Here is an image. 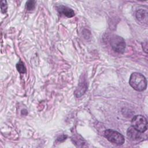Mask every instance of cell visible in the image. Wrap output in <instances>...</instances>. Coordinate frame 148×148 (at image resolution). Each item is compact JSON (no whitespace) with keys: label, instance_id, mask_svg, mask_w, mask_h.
Listing matches in <instances>:
<instances>
[{"label":"cell","instance_id":"cell-5","mask_svg":"<svg viewBox=\"0 0 148 148\" xmlns=\"http://www.w3.org/2000/svg\"><path fill=\"white\" fill-rule=\"evenodd\" d=\"M143 133L135 129L132 126L128 128L127 131V136L128 138L132 142H138L143 140Z\"/></svg>","mask_w":148,"mask_h":148},{"label":"cell","instance_id":"cell-12","mask_svg":"<svg viewBox=\"0 0 148 148\" xmlns=\"http://www.w3.org/2000/svg\"><path fill=\"white\" fill-rule=\"evenodd\" d=\"M66 138H67V136H66V135H62L59 136V137L57 138V140L61 142V141H63V140H65Z\"/></svg>","mask_w":148,"mask_h":148},{"label":"cell","instance_id":"cell-8","mask_svg":"<svg viewBox=\"0 0 148 148\" xmlns=\"http://www.w3.org/2000/svg\"><path fill=\"white\" fill-rule=\"evenodd\" d=\"M147 11L143 9H140L136 12V17L139 22L140 23H147Z\"/></svg>","mask_w":148,"mask_h":148},{"label":"cell","instance_id":"cell-11","mask_svg":"<svg viewBox=\"0 0 148 148\" xmlns=\"http://www.w3.org/2000/svg\"><path fill=\"white\" fill-rule=\"evenodd\" d=\"M7 8H8V5L6 3V1H2L1 2V12L3 13H5L7 11Z\"/></svg>","mask_w":148,"mask_h":148},{"label":"cell","instance_id":"cell-9","mask_svg":"<svg viewBox=\"0 0 148 148\" xmlns=\"http://www.w3.org/2000/svg\"><path fill=\"white\" fill-rule=\"evenodd\" d=\"M16 69L20 73H25L26 72V68L21 60H20L16 64Z\"/></svg>","mask_w":148,"mask_h":148},{"label":"cell","instance_id":"cell-3","mask_svg":"<svg viewBox=\"0 0 148 148\" xmlns=\"http://www.w3.org/2000/svg\"><path fill=\"white\" fill-rule=\"evenodd\" d=\"M110 44L113 50L119 53H123L125 49V42L124 39L117 35H113L109 39Z\"/></svg>","mask_w":148,"mask_h":148},{"label":"cell","instance_id":"cell-10","mask_svg":"<svg viewBox=\"0 0 148 148\" xmlns=\"http://www.w3.org/2000/svg\"><path fill=\"white\" fill-rule=\"evenodd\" d=\"M35 3L36 1H28L26 2V9L28 10H32L33 9H34L35 7Z\"/></svg>","mask_w":148,"mask_h":148},{"label":"cell","instance_id":"cell-1","mask_svg":"<svg viewBox=\"0 0 148 148\" xmlns=\"http://www.w3.org/2000/svg\"><path fill=\"white\" fill-rule=\"evenodd\" d=\"M129 83L134 90L138 91H143L147 87L146 77L138 72H134L131 75Z\"/></svg>","mask_w":148,"mask_h":148},{"label":"cell","instance_id":"cell-6","mask_svg":"<svg viewBox=\"0 0 148 148\" xmlns=\"http://www.w3.org/2000/svg\"><path fill=\"white\" fill-rule=\"evenodd\" d=\"M87 89V83L84 80H81L75 91V95L77 98L82 96Z\"/></svg>","mask_w":148,"mask_h":148},{"label":"cell","instance_id":"cell-7","mask_svg":"<svg viewBox=\"0 0 148 148\" xmlns=\"http://www.w3.org/2000/svg\"><path fill=\"white\" fill-rule=\"evenodd\" d=\"M58 12L66 16L67 17H72L75 16V12L71 8L64 5H60L57 8Z\"/></svg>","mask_w":148,"mask_h":148},{"label":"cell","instance_id":"cell-4","mask_svg":"<svg viewBox=\"0 0 148 148\" xmlns=\"http://www.w3.org/2000/svg\"><path fill=\"white\" fill-rule=\"evenodd\" d=\"M131 126L141 132H145L147 128L146 119L142 115L134 116L131 120Z\"/></svg>","mask_w":148,"mask_h":148},{"label":"cell","instance_id":"cell-2","mask_svg":"<svg viewBox=\"0 0 148 148\" xmlns=\"http://www.w3.org/2000/svg\"><path fill=\"white\" fill-rule=\"evenodd\" d=\"M104 136L110 142L117 145H122L125 141L124 136L113 130H106L104 132Z\"/></svg>","mask_w":148,"mask_h":148}]
</instances>
